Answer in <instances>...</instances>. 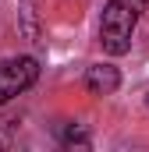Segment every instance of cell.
Segmentation results:
<instances>
[{
  "mask_svg": "<svg viewBox=\"0 0 149 152\" xmlns=\"http://www.w3.org/2000/svg\"><path fill=\"white\" fill-rule=\"evenodd\" d=\"M146 4L149 0H110L103 7V18H100V46L110 57H124L131 50V36H135V25H139Z\"/></svg>",
  "mask_w": 149,
  "mask_h": 152,
  "instance_id": "6da1fadb",
  "label": "cell"
},
{
  "mask_svg": "<svg viewBox=\"0 0 149 152\" xmlns=\"http://www.w3.org/2000/svg\"><path fill=\"white\" fill-rule=\"evenodd\" d=\"M39 78V60L36 57H11L0 64V106L11 103L14 96H21L25 88H32Z\"/></svg>",
  "mask_w": 149,
  "mask_h": 152,
  "instance_id": "7a4b0ae2",
  "label": "cell"
},
{
  "mask_svg": "<svg viewBox=\"0 0 149 152\" xmlns=\"http://www.w3.org/2000/svg\"><path fill=\"white\" fill-rule=\"evenodd\" d=\"M117 85H121V71L110 67V64H96V67L85 71L89 96H110V92H117Z\"/></svg>",
  "mask_w": 149,
  "mask_h": 152,
  "instance_id": "3957f363",
  "label": "cell"
},
{
  "mask_svg": "<svg viewBox=\"0 0 149 152\" xmlns=\"http://www.w3.org/2000/svg\"><path fill=\"white\" fill-rule=\"evenodd\" d=\"M57 138H60V145H78V149H89L92 145V138H89V131L82 124H60L57 127Z\"/></svg>",
  "mask_w": 149,
  "mask_h": 152,
  "instance_id": "277c9868",
  "label": "cell"
}]
</instances>
